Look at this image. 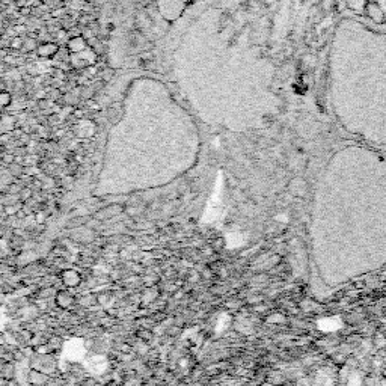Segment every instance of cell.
<instances>
[{"label":"cell","instance_id":"1","mask_svg":"<svg viewBox=\"0 0 386 386\" xmlns=\"http://www.w3.org/2000/svg\"><path fill=\"white\" fill-rule=\"evenodd\" d=\"M330 104L352 141L386 151V23L344 15L330 49Z\"/></svg>","mask_w":386,"mask_h":386},{"label":"cell","instance_id":"2","mask_svg":"<svg viewBox=\"0 0 386 386\" xmlns=\"http://www.w3.org/2000/svg\"><path fill=\"white\" fill-rule=\"evenodd\" d=\"M318 211L359 256L386 260V151L356 141L336 148L321 175Z\"/></svg>","mask_w":386,"mask_h":386},{"label":"cell","instance_id":"3","mask_svg":"<svg viewBox=\"0 0 386 386\" xmlns=\"http://www.w3.org/2000/svg\"><path fill=\"white\" fill-rule=\"evenodd\" d=\"M61 281L62 284L67 287V288H76L80 285L81 282V276L78 273L77 270H73V269H65L62 270L61 273Z\"/></svg>","mask_w":386,"mask_h":386},{"label":"cell","instance_id":"4","mask_svg":"<svg viewBox=\"0 0 386 386\" xmlns=\"http://www.w3.org/2000/svg\"><path fill=\"white\" fill-rule=\"evenodd\" d=\"M55 302L61 309H68L74 302V296L67 290H61L55 294Z\"/></svg>","mask_w":386,"mask_h":386},{"label":"cell","instance_id":"5","mask_svg":"<svg viewBox=\"0 0 386 386\" xmlns=\"http://www.w3.org/2000/svg\"><path fill=\"white\" fill-rule=\"evenodd\" d=\"M27 380L32 386H44L49 382V376L44 371H39L36 368H32L27 374Z\"/></svg>","mask_w":386,"mask_h":386},{"label":"cell","instance_id":"6","mask_svg":"<svg viewBox=\"0 0 386 386\" xmlns=\"http://www.w3.org/2000/svg\"><path fill=\"white\" fill-rule=\"evenodd\" d=\"M320 324H326V326H321V329H324V330H335V329H338V327H341L339 326V321L336 320V318H327V320H323Z\"/></svg>","mask_w":386,"mask_h":386},{"label":"cell","instance_id":"7","mask_svg":"<svg viewBox=\"0 0 386 386\" xmlns=\"http://www.w3.org/2000/svg\"><path fill=\"white\" fill-rule=\"evenodd\" d=\"M55 50H56L55 46H44V47L39 50V53H41L42 56H49V53H53Z\"/></svg>","mask_w":386,"mask_h":386},{"label":"cell","instance_id":"8","mask_svg":"<svg viewBox=\"0 0 386 386\" xmlns=\"http://www.w3.org/2000/svg\"><path fill=\"white\" fill-rule=\"evenodd\" d=\"M83 47H84V44H83L81 39H74V41H71V49H73V50H78V49H83Z\"/></svg>","mask_w":386,"mask_h":386},{"label":"cell","instance_id":"9","mask_svg":"<svg viewBox=\"0 0 386 386\" xmlns=\"http://www.w3.org/2000/svg\"><path fill=\"white\" fill-rule=\"evenodd\" d=\"M349 386H361V377L359 376H352L349 380Z\"/></svg>","mask_w":386,"mask_h":386},{"label":"cell","instance_id":"10","mask_svg":"<svg viewBox=\"0 0 386 386\" xmlns=\"http://www.w3.org/2000/svg\"><path fill=\"white\" fill-rule=\"evenodd\" d=\"M2 100H3V104H6V101H8V95H6V94H3V95H2Z\"/></svg>","mask_w":386,"mask_h":386}]
</instances>
